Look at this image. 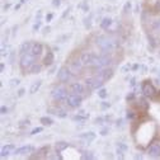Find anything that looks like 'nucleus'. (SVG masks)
Segmentation results:
<instances>
[{
	"instance_id": "f257e3e1",
	"label": "nucleus",
	"mask_w": 160,
	"mask_h": 160,
	"mask_svg": "<svg viewBox=\"0 0 160 160\" xmlns=\"http://www.w3.org/2000/svg\"><path fill=\"white\" fill-rule=\"evenodd\" d=\"M97 45L103 53H112L116 51V47H117L116 43L107 36H99L97 38Z\"/></svg>"
},
{
	"instance_id": "f03ea898",
	"label": "nucleus",
	"mask_w": 160,
	"mask_h": 160,
	"mask_svg": "<svg viewBox=\"0 0 160 160\" xmlns=\"http://www.w3.org/2000/svg\"><path fill=\"white\" fill-rule=\"evenodd\" d=\"M34 64V56L32 53H24V55H20V69L22 71H27V70H31V67Z\"/></svg>"
},
{
	"instance_id": "7ed1b4c3",
	"label": "nucleus",
	"mask_w": 160,
	"mask_h": 160,
	"mask_svg": "<svg viewBox=\"0 0 160 160\" xmlns=\"http://www.w3.org/2000/svg\"><path fill=\"white\" fill-rule=\"evenodd\" d=\"M103 79L101 76H92V78H88L85 80V85L89 90H94V89H98V88H101L103 85Z\"/></svg>"
},
{
	"instance_id": "20e7f679",
	"label": "nucleus",
	"mask_w": 160,
	"mask_h": 160,
	"mask_svg": "<svg viewBox=\"0 0 160 160\" xmlns=\"http://www.w3.org/2000/svg\"><path fill=\"white\" fill-rule=\"evenodd\" d=\"M112 62V57L109 56V53H103L102 56H97V60H95V64L94 66L98 69H104Z\"/></svg>"
},
{
	"instance_id": "39448f33",
	"label": "nucleus",
	"mask_w": 160,
	"mask_h": 160,
	"mask_svg": "<svg viewBox=\"0 0 160 160\" xmlns=\"http://www.w3.org/2000/svg\"><path fill=\"white\" fill-rule=\"evenodd\" d=\"M81 97L79 94H74V93H71V94H67V97H66L65 99V102L66 104L70 107V108H76V107H79L80 104H81Z\"/></svg>"
},
{
	"instance_id": "423d86ee",
	"label": "nucleus",
	"mask_w": 160,
	"mask_h": 160,
	"mask_svg": "<svg viewBox=\"0 0 160 160\" xmlns=\"http://www.w3.org/2000/svg\"><path fill=\"white\" fill-rule=\"evenodd\" d=\"M95 60H97V55L92 52H84L80 56V61L84 66H93L95 64Z\"/></svg>"
},
{
	"instance_id": "0eeeda50",
	"label": "nucleus",
	"mask_w": 160,
	"mask_h": 160,
	"mask_svg": "<svg viewBox=\"0 0 160 160\" xmlns=\"http://www.w3.org/2000/svg\"><path fill=\"white\" fill-rule=\"evenodd\" d=\"M52 97H53L55 101H59V102L65 101L66 97H67V93H66L65 86H62V85L56 86V88H55V89L52 90Z\"/></svg>"
},
{
	"instance_id": "6e6552de",
	"label": "nucleus",
	"mask_w": 160,
	"mask_h": 160,
	"mask_svg": "<svg viewBox=\"0 0 160 160\" xmlns=\"http://www.w3.org/2000/svg\"><path fill=\"white\" fill-rule=\"evenodd\" d=\"M142 93L146 98H150V99H155L156 95V89L154 88L152 84H150V81H145V84L142 85Z\"/></svg>"
},
{
	"instance_id": "1a4fd4ad",
	"label": "nucleus",
	"mask_w": 160,
	"mask_h": 160,
	"mask_svg": "<svg viewBox=\"0 0 160 160\" xmlns=\"http://www.w3.org/2000/svg\"><path fill=\"white\" fill-rule=\"evenodd\" d=\"M57 78L61 83H67L70 81V79L73 78V74H71V70L67 67H61L59 70V74H57Z\"/></svg>"
},
{
	"instance_id": "9d476101",
	"label": "nucleus",
	"mask_w": 160,
	"mask_h": 160,
	"mask_svg": "<svg viewBox=\"0 0 160 160\" xmlns=\"http://www.w3.org/2000/svg\"><path fill=\"white\" fill-rule=\"evenodd\" d=\"M70 92L74 93V94L83 95L85 93V86H84V84H81V83H73V84L70 85Z\"/></svg>"
},
{
	"instance_id": "9b49d317",
	"label": "nucleus",
	"mask_w": 160,
	"mask_h": 160,
	"mask_svg": "<svg viewBox=\"0 0 160 160\" xmlns=\"http://www.w3.org/2000/svg\"><path fill=\"white\" fill-rule=\"evenodd\" d=\"M147 154L152 159H156L160 156V145L159 144H152L150 145V147L147 149Z\"/></svg>"
},
{
	"instance_id": "f8f14e48",
	"label": "nucleus",
	"mask_w": 160,
	"mask_h": 160,
	"mask_svg": "<svg viewBox=\"0 0 160 160\" xmlns=\"http://www.w3.org/2000/svg\"><path fill=\"white\" fill-rule=\"evenodd\" d=\"M113 70L112 69H107V67H104V69H102L101 70V73H99L98 75L101 76V78L104 80V81H107V80H109L113 76Z\"/></svg>"
},
{
	"instance_id": "ddd939ff",
	"label": "nucleus",
	"mask_w": 160,
	"mask_h": 160,
	"mask_svg": "<svg viewBox=\"0 0 160 160\" xmlns=\"http://www.w3.org/2000/svg\"><path fill=\"white\" fill-rule=\"evenodd\" d=\"M34 151V147L31 146V145H25V146H22L19 149L15 150V154L17 155H25V154H31Z\"/></svg>"
},
{
	"instance_id": "4468645a",
	"label": "nucleus",
	"mask_w": 160,
	"mask_h": 160,
	"mask_svg": "<svg viewBox=\"0 0 160 160\" xmlns=\"http://www.w3.org/2000/svg\"><path fill=\"white\" fill-rule=\"evenodd\" d=\"M42 52H43V46L41 45V43H38V42L33 43L32 50H31V53L33 55V56H34V57H37V56H41V55H42Z\"/></svg>"
},
{
	"instance_id": "2eb2a0df",
	"label": "nucleus",
	"mask_w": 160,
	"mask_h": 160,
	"mask_svg": "<svg viewBox=\"0 0 160 160\" xmlns=\"http://www.w3.org/2000/svg\"><path fill=\"white\" fill-rule=\"evenodd\" d=\"M32 46H33V43H31V42H24V43H22V46H20V48H19V53H20V55L31 53Z\"/></svg>"
},
{
	"instance_id": "dca6fc26",
	"label": "nucleus",
	"mask_w": 160,
	"mask_h": 160,
	"mask_svg": "<svg viewBox=\"0 0 160 160\" xmlns=\"http://www.w3.org/2000/svg\"><path fill=\"white\" fill-rule=\"evenodd\" d=\"M53 59H55L53 52H51V51L46 52V56L43 57V65H46V66H51L52 62H53Z\"/></svg>"
},
{
	"instance_id": "f3484780",
	"label": "nucleus",
	"mask_w": 160,
	"mask_h": 160,
	"mask_svg": "<svg viewBox=\"0 0 160 160\" xmlns=\"http://www.w3.org/2000/svg\"><path fill=\"white\" fill-rule=\"evenodd\" d=\"M69 146L67 142H65V141H60V142H56L55 144V151L56 152H62L64 150H66Z\"/></svg>"
},
{
	"instance_id": "a211bd4d",
	"label": "nucleus",
	"mask_w": 160,
	"mask_h": 160,
	"mask_svg": "<svg viewBox=\"0 0 160 160\" xmlns=\"http://www.w3.org/2000/svg\"><path fill=\"white\" fill-rule=\"evenodd\" d=\"M15 149V146L14 145H12V144H9V145H5L3 149H1V158H4V156H8L10 152H12L13 150Z\"/></svg>"
},
{
	"instance_id": "6ab92c4d",
	"label": "nucleus",
	"mask_w": 160,
	"mask_h": 160,
	"mask_svg": "<svg viewBox=\"0 0 160 160\" xmlns=\"http://www.w3.org/2000/svg\"><path fill=\"white\" fill-rule=\"evenodd\" d=\"M127 145L126 144H122V142H118L117 144V146H116V151H117V154L118 155H121V156H123V154L127 151Z\"/></svg>"
},
{
	"instance_id": "aec40b11",
	"label": "nucleus",
	"mask_w": 160,
	"mask_h": 160,
	"mask_svg": "<svg viewBox=\"0 0 160 160\" xmlns=\"http://www.w3.org/2000/svg\"><path fill=\"white\" fill-rule=\"evenodd\" d=\"M83 65L81 64V61H74V62H71V65H70V70L73 71V73H76V71H80L81 69H83Z\"/></svg>"
},
{
	"instance_id": "412c9836",
	"label": "nucleus",
	"mask_w": 160,
	"mask_h": 160,
	"mask_svg": "<svg viewBox=\"0 0 160 160\" xmlns=\"http://www.w3.org/2000/svg\"><path fill=\"white\" fill-rule=\"evenodd\" d=\"M50 112H53V114L55 116H57V117H60V118H65L66 116H67V113H66L64 109H61V108H55V109H48Z\"/></svg>"
},
{
	"instance_id": "4be33fe9",
	"label": "nucleus",
	"mask_w": 160,
	"mask_h": 160,
	"mask_svg": "<svg viewBox=\"0 0 160 160\" xmlns=\"http://www.w3.org/2000/svg\"><path fill=\"white\" fill-rule=\"evenodd\" d=\"M80 137L83 140H85L86 142H92L93 140L95 139V134H94V132H86V134H83Z\"/></svg>"
},
{
	"instance_id": "5701e85b",
	"label": "nucleus",
	"mask_w": 160,
	"mask_h": 160,
	"mask_svg": "<svg viewBox=\"0 0 160 160\" xmlns=\"http://www.w3.org/2000/svg\"><path fill=\"white\" fill-rule=\"evenodd\" d=\"M111 25H112V19H111V18L106 17V18H103V19H102V22H101V27H102V29H107V28H109Z\"/></svg>"
},
{
	"instance_id": "b1692460",
	"label": "nucleus",
	"mask_w": 160,
	"mask_h": 160,
	"mask_svg": "<svg viewBox=\"0 0 160 160\" xmlns=\"http://www.w3.org/2000/svg\"><path fill=\"white\" fill-rule=\"evenodd\" d=\"M41 84H42V81H41V80H38V81H36V83H33L32 86H31V89H29V93H31V94H34V93H37L38 89L41 88Z\"/></svg>"
},
{
	"instance_id": "393cba45",
	"label": "nucleus",
	"mask_w": 160,
	"mask_h": 160,
	"mask_svg": "<svg viewBox=\"0 0 160 160\" xmlns=\"http://www.w3.org/2000/svg\"><path fill=\"white\" fill-rule=\"evenodd\" d=\"M137 107H139L140 109H142V111H146V109L149 108V103L145 101V99H140V101L137 102Z\"/></svg>"
},
{
	"instance_id": "a878e982",
	"label": "nucleus",
	"mask_w": 160,
	"mask_h": 160,
	"mask_svg": "<svg viewBox=\"0 0 160 160\" xmlns=\"http://www.w3.org/2000/svg\"><path fill=\"white\" fill-rule=\"evenodd\" d=\"M47 150H48V147H47V146H46V147H41L40 150L37 151L38 155L33 156V158H37V159H40V158H45V156H46V154H47Z\"/></svg>"
},
{
	"instance_id": "bb28decb",
	"label": "nucleus",
	"mask_w": 160,
	"mask_h": 160,
	"mask_svg": "<svg viewBox=\"0 0 160 160\" xmlns=\"http://www.w3.org/2000/svg\"><path fill=\"white\" fill-rule=\"evenodd\" d=\"M40 121H41V123H42L43 126H51V125L53 123V121L50 118V117H42Z\"/></svg>"
},
{
	"instance_id": "cd10ccee",
	"label": "nucleus",
	"mask_w": 160,
	"mask_h": 160,
	"mask_svg": "<svg viewBox=\"0 0 160 160\" xmlns=\"http://www.w3.org/2000/svg\"><path fill=\"white\" fill-rule=\"evenodd\" d=\"M41 65H37V64H33V66H32V67H31V73L32 74H38V73H40V71H41Z\"/></svg>"
},
{
	"instance_id": "c85d7f7f",
	"label": "nucleus",
	"mask_w": 160,
	"mask_h": 160,
	"mask_svg": "<svg viewBox=\"0 0 160 160\" xmlns=\"http://www.w3.org/2000/svg\"><path fill=\"white\" fill-rule=\"evenodd\" d=\"M9 46H3L1 47V57H8V55H9Z\"/></svg>"
},
{
	"instance_id": "c756f323",
	"label": "nucleus",
	"mask_w": 160,
	"mask_h": 160,
	"mask_svg": "<svg viewBox=\"0 0 160 160\" xmlns=\"http://www.w3.org/2000/svg\"><path fill=\"white\" fill-rule=\"evenodd\" d=\"M88 118V116H74L73 119L76 121V122H81V121H85Z\"/></svg>"
},
{
	"instance_id": "7c9ffc66",
	"label": "nucleus",
	"mask_w": 160,
	"mask_h": 160,
	"mask_svg": "<svg viewBox=\"0 0 160 160\" xmlns=\"http://www.w3.org/2000/svg\"><path fill=\"white\" fill-rule=\"evenodd\" d=\"M98 95L101 97V98H106V97H107V90H106V89H99Z\"/></svg>"
},
{
	"instance_id": "2f4dec72",
	"label": "nucleus",
	"mask_w": 160,
	"mask_h": 160,
	"mask_svg": "<svg viewBox=\"0 0 160 160\" xmlns=\"http://www.w3.org/2000/svg\"><path fill=\"white\" fill-rule=\"evenodd\" d=\"M42 131H43V128H42V127H36L34 130H32L31 135H36V134H40V132H42Z\"/></svg>"
},
{
	"instance_id": "473e14b6",
	"label": "nucleus",
	"mask_w": 160,
	"mask_h": 160,
	"mask_svg": "<svg viewBox=\"0 0 160 160\" xmlns=\"http://www.w3.org/2000/svg\"><path fill=\"white\" fill-rule=\"evenodd\" d=\"M40 27H41V22L37 20L36 23L33 24V31H38V29H40Z\"/></svg>"
},
{
	"instance_id": "72a5a7b5",
	"label": "nucleus",
	"mask_w": 160,
	"mask_h": 160,
	"mask_svg": "<svg viewBox=\"0 0 160 160\" xmlns=\"http://www.w3.org/2000/svg\"><path fill=\"white\" fill-rule=\"evenodd\" d=\"M19 84V80L18 79H12L10 80V86H17Z\"/></svg>"
},
{
	"instance_id": "f704fd0d",
	"label": "nucleus",
	"mask_w": 160,
	"mask_h": 160,
	"mask_svg": "<svg viewBox=\"0 0 160 160\" xmlns=\"http://www.w3.org/2000/svg\"><path fill=\"white\" fill-rule=\"evenodd\" d=\"M24 126H25V127H27V126H29V121H28V119L22 121V122H20V128H23Z\"/></svg>"
},
{
	"instance_id": "c9c22d12",
	"label": "nucleus",
	"mask_w": 160,
	"mask_h": 160,
	"mask_svg": "<svg viewBox=\"0 0 160 160\" xmlns=\"http://www.w3.org/2000/svg\"><path fill=\"white\" fill-rule=\"evenodd\" d=\"M131 9V3L127 1V4H125V8H123V12H128V10Z\"/></svg>"
},
{
	"instance_id": "e433bc0d",
	"label": "nucleus",
	"mask_w": 160,
	"mask_h": 160,
	"mask_svg": "<svg viewBox=\"0 0 160 160\" xmlns=\"http://www.w3.org/2000/svg\"><path fill=\"white\" fill-rule=\"evenodd\" d=\"M126 99H127V102L134 101V99H135V94H134V93H131V94H128V95H127V98H126Z\"/></svg>"
},
{
	"instance_id": "4c0bfd02",
	"label": "nucleus",
	"mask_w": 160,
	"mask_h": 160,
	"mask_svg": "<svg viewBox=\"0 0 160 160\" xmlns=\"http://www.w3.org/2000/svg\"><path fill=\"white\" fill-rule=\"evenodd\" d=\"M60 4H61V1H60V0H52V5L53 7H60Z\"/></svg>"
},
{
	"instance_id": "58836bf2",
	"label": "nucleus",
	"mask_w": 160,
	"mask_h": 160,
	"mask_svg": "<svg viewBox=\"0 0 160 160\" xmlns=\"http://www.w3.org/2000/svg\"><path fill=\"white\" fill-rule=\"evenodd\" d=\"M108 132H109L108 128H103V130L101 131V135H102V136H106V135H108Z\"/></svg>"
},
{
	"instance_id": "ea45409f",
	"label": "nucleus",
	"mask_w": 160,
	"mask_h": 160,
	"mask_svg": "<svg viewBox=\"0 0 160 160\" xmlns=\"http://www.w3.org/2000/svg\"><path fill=\"white\" fill-rule=\"evenodd\" d=\"M135 117V114H134V112H132V111H128L127 112V118H130V119H132V118H134Z\"/></svg>"
},
{
	"instance_id": "a19ab883",
	"label": "nucleus",
	"mask_w": 160,
	"mask_h": 160,
	"mask_svg": "<svg viewBox=\"0 0 160 160\" xmlns=\"http://www.w3.org/2000/svg\"><path fill=\"white\" fill-rule=\"evenodd\" d=\"M159 25H160L159 20H154V23H152V28H154V29H156V28H158Z\"/></svg>"
},
{
	"instance_id": "79ce46f5",
	"label": "nucleus",
	"mask_w": 160,
	"mask_h": 160,
	"mask_svg": "<svg viewBox=\"0 0 160 160\" xmlns=\"http://www.w3.org/2000/svg\"><path fill=\"white\" fill-rule=\"evenodd\" d=\"M104 119H106V118H102V117H99V118H95V123H97V125H101V123L103 122Z\"/></svg>"
},
{
	"instance_id": "37998d69",
	"label": "nucleus",
	"mask_w": 160,
	"mask_h": 160,
	"mask_svg": "<svg viewBox=\"0 0 160 160\" xmlns=\"http://www.w3.org/2000/svg\"><path fill=\"white\" fill-rule=\"evenodd\" d=\"M52 18H53V14H47L46 15V22H51Z\"/></svg>"
},
{
	"instance_id": "c03bdc74",
	"label": "nucleus",
	"mask_w": 160,
	"mask_h": 160,
	"mask_svg": "<svg viewBox=\"0 0 160 160\" xmlns=\"http://www.w3.org/2000/svg\"><path fill=\"white\" fill-rule=\"evenodd\" d=\"M109 107H111V104H109V103H107V102H103V104H102V108H103V109L109 108Z\"/></svg>"
},
{
	"instance_id": "a18cd8bd",
	"label": "nucleus",
	"mask_w": 160,
	"mask_h": 160,
	"mask_svg": "<svg viewBox=\"0 0 160 160\" xmlns=\"http://www.w3.org/2000/svg\"><path fill=\"white\" fill-rule=\"evenodd\" d=\"M154 8H155V10H156V12H160V0H159V1L155 4V7H154Z\"/></svg>"
},
{
	"instance_id": "49530a36",
	"label": "nucleus",
	"mask_w": 160,
	"mask_h": 160,
	"mask_svg": "<svg viewBox=\"0 0 160 160\" xmlns=\"http://www.w3.org/2000/svg\"><path fill=\"white\" fill-rule=\"evenodd\" d=\"M0 112H1V114H5V113L8 112V109L5 108V107H1V108H0Z\"/></svg>"
},
{
	"instance_id": "de8ad7c7",
	"label": "nucleus",
	"mask_w": 160,
	"mask_h": 160,
	"mask_svg": "<svg viewBox=\"0 0 160 160\" xmlns=\"http://www.w3.org/2000/svg\"><path fill=\"white\" fill-rule=\"evenodd\" d=\"M24 92H25L24 89H20V90L18 92V97H23V95H24Z\"/></svg>"
},
{
	"instance_id": "09e8293b",
	"label": "nucleus",
	"mask_w": 160,
	"mask_h": 160,
	"mask_svg": "<svg viewBox=\"0 0 160 160\" xmlns=\"http://www.w3.org/2000/svg\"><path fill=\"white\" fill-rule=\"evenodd\" d=\"M128 69H130L128 66H127V65H125L123 67H122V73H126V71H128Z\"/></svg>"
},
{
	"instance_id": "8fccbe9b",
	"label": "nucleus",
	"mask_w": 160,
	"mask_h": 160,
	"mask_svg": "<svg viewBox=\"0 0 160 160\" xmlns=\"http://www.w3.org/2000/svg\"><path fill=\"white\" fill-rule=\"evenodd\" d=\"M50 31H51V28H50V27H46V28H43V33H45V34H46V33H48Z\"/></svg>"
},
{
	"instance_id": "3c124183",
	"label": "nucleus",
	"mask_w": 160,
	"mask_h": 160,
	"mask_svg": "<svg viewBox=\"0 0 160 160\" xmlns=\"http://www.w3.org/2000/svg\"><path fill=\"white\" fill-rule=\"evenodd\" d=\"M9 7H10V5H9V4H7V5H4V8H3V10H8V9H9Z\"/></svg>"
},
{
	"instance_id": "603ef678",
	"label": "nucleus",
	"mask_w": 160,
	"mask_h": 160,
	"mask_svg": "<svg viewBox=\"0 0 160 160\" xmlns=\"http://www.w3.org/2000/svg\"><path fill=\"white\" fill-rule=\"evenodd\" d=\"M140 67V66L139 65H134V66H132V70H137V69H139Z\"/></svg>"
},
{
	"instance_id": "864d4df0",
	"label": "nucleus",
	"mask_w": 160,
	"mask_h": 160,
	"mask_svg": "<svg viewBox=\"0 0 160 160\" xmlns=\"http://www.w3.org/2000/svg\"><path fill=\"white\" fill-rule=\"evenodd\" d=\"M0 71H1V73L4 71V64L3 62H1V65H0Z\"/></svg>"
},
{
	"instance_id": "5fc2aeb1",
	"label": "nucleus",
	"mask_w": 160,
	"mask_h": 160,
	"mask_svg": "<svg viewBox=\"0 0 160 160\" xmlns=\"http://www.w3.org/2000/svg\"><path fill=\"white\" fill-rule=\"evenodd\" d=\"M135 10H136V13H139V10H140V7H139V5H136V8H135Z\"/></svg>"
},
{
	"instance_id": "6e6d98bb",
	"label": "nucleus",
	"mask_w": 160,
	"mask_h": 160,
	"mask_svg": "<svg viewBox=\"0 0 160 160\" xmlns=\"http://www.w3.org/2000/svg\"><path fill=\"white\" fill-rule=\"evenodd\" d=\"M130 84H131L132 86H134V85H135V79H132V80H131V83H130Z\"/></svg>"
},
{
	"instance_id": "4d7b16f0",
	"label": "nucleus",
	"mask_w": 160,
	"mask_h": 160,
	"mask_svg": "<svg viewBox=\"0 0 160 160\" xmlns=\"http://www.w3.org/2000/svg\"><path fill=\"white\" fill-rule=\"evenodd\" d=\"M155 81H156V84H158V85H159V86H160V79H156V80H155Z\"/></svg>"
}]
</instances>
